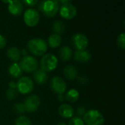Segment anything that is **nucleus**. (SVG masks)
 Masks as SVG:
<instances>
[{
    "label": "nucleus",
    "instance_id": "obj_1",
    "mask_svg": "<svg viewBox=\"0 0 125 125\" xmlns=\"http://www.w3.org/2000/svg\"><path fill=\"white\" fill-rule=\"evenodd\" d=\"M47 42L42 38H33L29 40L27 43L28 51L33 55L41 56L45 54L48 50Z\"/></svg>",
    "mask_w": 125,
    "mask_h": 125
},
{
    "label": "nucleus",
    "instance_id": "obj_2",
    "mask_svg": "<svg viewBox=\"0 0 125 125\" xmlns=\"http://www.w3.org/2000/svg\"><path fill=\"white\" fill-rule=\"evenodd\" d=\"M60 8L59 1L56 0L42 1L39 4L40 10L47 17L53 18L59 12Z\"/></svg>",
    "mask_w": 125,
    "mask_h": 125
},
{
    "label": "nucleus",
    "instance_id": "obj_3",
    "mask_svg": "<svg viewBox=\"0 0 125 125\" xmlns=\"http://www.w3.org/2000/svg\"><path fill=\"white\" fill-rule=\"evenodd\" d=\"M83 121L86 125H103L105 122V119L98 110L91 109L85 113Z\"/></svg>",
    "mask_w": 125,
    "mask_h": 125
},
{
    "label": "nucleus",
    "instance_id": "obj_4",
    "mask_svg": "<svg viewBox=\"0 0 125 125\" xmlns=\"http://www.w3.org/2000/svg\"><path fill=\"white\" fill-rule=\"evenodd\" d=\"M58 59L53 53H45L40 59V69L45 73L53 71L58 66Z\"/></svg>",
    "mask_w": 125,
    "mask_h": 125
},
{
    "label": "nucleus",
    "instance_id": "obj_5",
    "mask_svg": "<svg viewBox=\"0 0 125 125\" xmlns=\"http://www.w3.org/2000/svg\"><path fill=\"white\" fill-rule=\"evenodd\" d=\"M19 66L22 71L26 73H33L38 69L39 62L37 59L32 56H26L21 58Z\"/></svg>",
    "mask_w": 125,
    "mask_h": 125
},
{
    "label": "nucleus",
    "instance_id": "obj_6",
    "mask_svg": "<svg viewBox=\"0 0 125 125\" xmlns=\"http://www.w3.org/2000/svg\"><path fill=\"white\" fill-rule=\"evenodd\" d=\"M34 82L29 77H21L16 83V89L22 94H28L34 89Z\"/></svg>",
    "mask_w": 125,
    "mask_h": 125
},
{
    "label": "nucleus",
    "instance_id": "obj_7",
    "mask_svg": "<svg viewBox=\"0 0 125 125\" xmlns=\"http://www.w3.org/2000/svg\"><path fill=\"white\" fill-rule=\"evenodd\" d=\"M40 18L39 12L34 8H29L23 13V21L29 27L37 26L40 21Z\"/></svg>",
    "mask_w": 125,
    "mask_h": 125
},
{
    "label": "nucleus",
    "instance_id": "obj_8",
    "mask_svg": "<svg viewBox=\"0 0 125 125\" xmlns=\"http://www.w3.org/2000/svg\"><path fill=\"white\" fill-rule=\"evenodd\" d=\"M71 43L77 51L86 50L89 45V40L87 37L82 33L75 34L71 38Z\"/></svg>",
    "mask_w": 125,
    "mask_h": 125
},
{
    "label": "nucleus",
    "instance_id": "obj_9",
    "mask_svg": "<svg viewBox=\"0 0 125 125\" xmlns=\"http://www.w3.org/2000/svg\"><path fill=\"white\" fill-rule=\"evenodd\" d=\"M50 87L53 92L58 94H63L67 90V84L64 80L59 76H55L51 78Z\"/></svg>",
    "mask_w": 125,
    "mask_h": 125
},
{
    "label": "nucleus",
    "instance_id": "obj_10",
    "mask_svg": "<svg viewBox=\"0 0 125 125\" xmlns=\"http://www.w3.org/2000/svg\"><path fill=\"white\" fill-rule=\"evenodd\" d=\"M59 11L61 17L67 20L73 19L77 15V8L71 2L62 4Z\"/></svg>",
    "mask_w": 125,
    "mask_h": 125
},
{
    "label": "nucleus",
    "instance_id": "obj_11",
    "mask_svg": "<svg viewBox=\"0 0 125 125\" xmlns=\"http://www.w3.org/2000/svg\"><path fill=\"white\" fill-rule=\"evenodd\" d=\"M40 105V99L36 94L29 96L24 101L23 105L26 111L29 113H34L36 111Z\"/></svg>",
    "mask_w": 125,
    "mask_h": 125
},
{
    "label": "nucleus",
    "instance_id": "obj_12",
    "mask_svg": "<svg viewBox=\"0 0 125 125\" xmlns=\"http://www.w3.org/2000/svg\"><path fill=\"white\" fill-rule=\"evenodd\" d=\"M4 2L8 4V11L10 13L14 16H18L21 15L23 10V4L22 1L19 0H9L4 1Z\"/></svg>",
    "mask_w": 125,
    "mask_h": 125
},
{
    "label": "nucleus",
    "instance_id": "obj_13",
    "mask_svg": "<svg viewBox=\"0 0 125 125\" xmlns=\"http://www.w3.org/2000/svg\"><path fill=\"white\" fill-rule=\"evenodd\" d=\"M59 114L64 119H71L74 114L73 108L67 103L62 104L59 107Z\"/></svg>",
    "mask_w": 125,
    "mask_h": 125
},
{
    "label": "nucleus",
    "instance_id": "obj_14",
    "mask_svg": "<svg viewBox=\"0 0 125 125\" xmlns=\"http://www.w3.org/2000/svg\"><path fill=\"white\" fill-rule=\"evenodd\" d=\"M92 54L87 50L77 51L74 53V59L77 62L79 63H86L91 60Z\"/></svg>",
    "mask_w": 125,
    "mask_h": 125
},
{
    "label": "nucleus",
    "instance_id": "obj_15",
    "mask_svg": "<svg viewBox=\"0 0 125 125\" xmlns=\"http://www.w3.org/2000/svg\"><path fill=\"white\" fill-rule=\"evenodd\" d=\"M64 75L68 80H74L78 76V69L73 65H67L63 70Z\"/></svg>",
    "mask_w": 125,
    "mask_h": 125
},
{
    "label": "nucleus",
    "instance_id": "obj_16",
    "mask_svg": "<svg viewBox=\"0 0 125 125\" xmlns=\"http://www.w3.org/2000/svg\"><path fill=\"white\" fill-rule=\"evenodd\" d=\"M7 56L11 61L17 63L21 57V51L15 46H11L7 51Z\"/></svg>",
    "mask_w": 125,
    "mask_h": 125
},
{
    "label": "nucleus",
    "instance_id": "obj_17",
    "mask_svg": "<svg viewBox=\"0 0 125 125\" xmlns=\"http://www.w3.org/2000/svg\"><path fill=\"white\" fill-rule=\"evenodd\" d=\"M73 54V52L72 48L67 45L62 46L59 51V58L61 59V60H62L64 62L69 61L72 58Z\"/></svg>",
    "mask_w": 125,
    "mask_h": 125
},
{
    "label": "nucleus",
    "instance_id": "obj_18",
    "mask_svg": "<svg viewBox=\"0 0 125 125\" xmlns=\"http://www.w3.org/2000/svg\"><path fill=\"white\" fill-rule=\"evenodd\" d=\"M34 78L37 83L40 85L45 84L48 81V74L45 71H43L41 69H37L36 71H34Z\"/></svg>",
    "mask_w": 125,
    "mask_h": 125
},
{
    "label": "nucleus",
    "instance_id": "obj_19",
    "mask_svg": "<svg viewBox=\"0 0 125 125\" xmlns=\"http://www.w3.org/2000/svg\"><path fill=\"white\" fill-rule=\"evenodd\" d=\"M62 42V38L60 35L52 34L51 35L49 36L47 44L52 48H56L61 45Z\"/></svg>",
    "mask_w": 125,
    "mask_h": 125
},
{
    "label": "nucleus",
    "instance_id": "obj_20",
    "mask_svg": "<svg viewBox=\"0 0 125 125\" xmlns=\"http://www.w3.org/2000/svg\"><path fill=\"white\" fill-rule=\"evenodd\" d=\"M8 72H9V74L12 78H19L22 75L23 71H22L21 67L19 66V64L14 62L9 67Z\"/></svg>",
    "mask_w": 125,
    "mask_h": 125
},
{
    "label": "nucleus",
    "instance_id": "obj_21",
    "mask_svg": "<svg viewBox=\"0 0 125 125\" xmlns=\"http://www.w3.org/2000/svg\"><path fill=\"white\" fill-rule=\"evenodd\" d=\"M52 31L56 34H62L65 31V24L62 21H56L52 24Z\"/></svg>",
    "mask_w": 125,
    "mask_h": 125
},
{
    "label": "nucleus",
    "instance_id": "obj_22",
    "mask_svg": "<svg viewBox=\"0 0 125 125\" xmlns=\"http://www.w3.org/2000/svg\"><path fill=\"white\" fill-rule=\"evenodd\" d=\"M79 97H80L79 92L75 89H70L69 91H67L64 96L65 99L70 103L76 102L78 100Z\"/></svg>",
    "mask_w": 125,
    "mask_h": 125
},
{
    "label": "nucleus",
    "instance_id": "obj_23",
    "mask_svg": "<svg viewBox=\"0 0 125 125\" xmlns=\"http://www.w3.org/2000/svg\"><path fill=\"white\" fill-rule=\"evenodd\" d=\"M15 125H32L31 120L25 116H18L15 121Z\"/></svg>",
    "mask_w": 125,
    "mask_h": 125
},
{
    "label": "nucleus",
    "instance_id": "obj_24",
    "mask_svg": "<svg viewBox=\"0 0 125 125\" xmlns=\"http://www.w3.org/2000/svg\"><path fill=\"white\" fill-rule=\"evenodd\" d=\"M116 43H117V45L119 48L122 49V50H125V32H122L121 33L118 38H117V40H116Z\"/></svg>",
    "mask_w": 125,
    "mask_h": 125
},
{
    "label": "nucleus",
    "instance_id": "obj_25",
    "mask_svg": "<svg viewBox=\"0 0 125 125\" xmlns=\"http://www.w3.org/2000/svg\"><path fill=\"white\" fill-rule=\"evenodd\" d=\"M13 110L18 114H23L26 111L24 105H23V103H15L14 105V106H13Z\"/></svg>",
    "mask_w": 125,
    "mask_h": 125
},
{
    "label": "nucleus",
    "instance_id": "obj_26",
    "mask_svg": "<svg viewBox=\"0 0 125 125\" xmlns=\"http://www.w3.org/2000/svg\"><path fill=\"white\" fill-rule=\"evenodd\" d=\"M17 96V91L16 89H8L6 91V97L9 100H14Z\"/></svg>",
    "mask_w": 125,
    "mask_h": 125
},
{
    "label": "nucleus",
    "instance_id": "obj_27",
    "mask_svg": "<svg viewBox=\"0 0 125 125\" xmlns=\"http://www.w3.org/2000/svg\"><path fill=\"white\" fill-rule=\"evenodd\" d=\"M69 125H85V124L83 121V119L78 116H75L70 119Z\"/></svg>",
    "mask_w": 125,
    "mask_h": 125
},
{
    "label": "nucleus",
    "instance_id": "obj_28",
    "mask_svg": "<svg viewBox=\"0 0 125 125\" xmlns=\"http://www.w3.org/2000/svg\"><path fill=\"white\" fill-rule=\"evenodd\" d=\"M86 112V109H85L83 107H82V106H79V107H78V108H76V111H75L76 114H77V115H78V117H80V118H81V117H82V116H83Z\"/></svg>",
    "mask_w": 125,
    "mask_h": 125
},
{
    "label": "nucleus",
    "instance_id": "obj_29",
    "mask_svg": "<svg viewBox=\"0 0 125 125\" xmlns=\"http://www.w3.org/2000/svg\"><path fill=\"white\" fill-rule=\"evenodd\" d=\"M22 3H24L28 7H34L38 3V1L37 0H23Z\"/></svg>",
    "mask_w": 125,
    "mask_h": 125
},
{
    "label": "nucleus",
    "instance_id": "obj_30",
    "mask_svg": "<svg viewBox=\"0 0 125 125\" xmlns=\"http://www.w3.org/2000/svg\"><path fill=\"white\" fill-rule=\"evenodd\" d=\"M6 43H7V41H6L5 37L2 34H0V50L5 47Z\"/></svg>",
    "mask_w": 125,
    "mask_h": 125
},
{
    "label": "nucleus",
    "instance_id": "obj_31",
    "mask_svg": "<svg viewBox=\"0 0 125 125\" xmlns=\"http://www.w3.org/2000/svg\"><path fill=\"white\" fill-rule=\"evenodd\" d=\"M8 86H9V89H16V83H15L14 81H10V82L8 83Z\"/></svg>",
    "mask_w": 125,
    "mask_h": 125
},
{
    "label": "nucleus",
    "instance_id": "obj_32",
    "mask_svg": "<svg viewBox=\"0 0 125 125\" xmlns=\"http://www.w3.org/2000/svg\"><path fill=\"white\" fill-rule=\"evenodd\" d=\"M78 80H79V83H81V84H84V83H86L87 82V79H86V78L85 76H81V77H80V78H78Z\"/></svg>",
    "mask_w": 125,
    "mask_h": 125
},
{
    "label": "nucleus",
    "instance_id": "obj_33",
    "mask_svg": "<svg viewBox=\"0 0 125 125\" xmlns=\"http://www.w3.org/2000/svg\"><path fill=\"white\" fill-rule=\"evenodd\" d=\"M57 98H58L59 101H60V102L64 101V99H65V97H64V94H58Z\"/></svg>",
    "mask_w": 125,
    "mask_h": 125
},
{
    "label": "nucleus",
    "instance_id": "obj_34",
    "mask_svg": "<svg viewBox=\"0 0 125 125\" xmlns=\"http://www.w3.org/2000/svg\"><path fill=\"white\" fill-rule=\"evenodd\" d=\"M27 53H28V51H27V50H26V49H22L21 51V55H23V56H27Z\"/></svg>",
    "mask_w": 125,
    "mask_h": 125
},
{
    "label": "nucleus",
    "instance_id": "obj_35",
    "mask_svg": "<svg viewBox=\"0 0 125 125\" xmlns=\"http://www.w3.org/2000/svg\"><path fill=\"white\" fill-rule=\"evenodd\" d=\"M59 2H61L62 4H67V3H70V1H60Z\"/></svg>",
    "mask_w": 125,
    "mask_h": 125
},
{
    "label": "nucleus",
    "instance_id": "obj_36",
    "mask_svg": "<svg viewBox=\"0 0 125 125\" xmlns=\"http://www.w3.org/2000/svg\"><path fill=\"white\" fill-rule=\"evenodd\" d=\"M56 125H67L64 122H58Z\"/></svg>",
    "mask_w": 125,
    "mask_h": 125
}]
</instances>
